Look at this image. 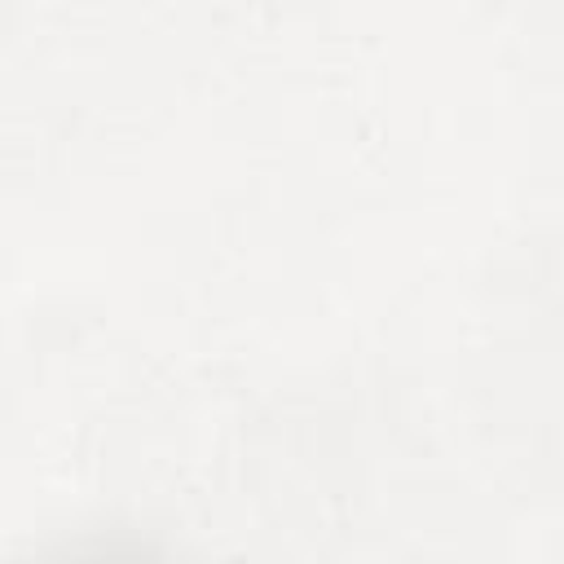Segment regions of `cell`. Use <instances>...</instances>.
<instances>
[{"label":"cell","mask_w":564,"mask_h":564,"mask_svg":"<svg viewBox=\"0 0 564 564\" xmlns=\"http://www.w3.org/2000/svg\"><path fill=\"white\" fill-rule=\"evenodd\" d=\"M4 564H207V560L159 529L132 520H88L26 542Z\"/></svg>","instance_id":"1"}]
</instances>
